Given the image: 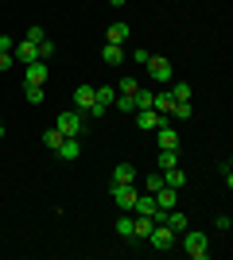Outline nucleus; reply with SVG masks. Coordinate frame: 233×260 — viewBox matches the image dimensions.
I'll use <instances>...</instances> for the list:
<instances>
[{
    "label": "nucleus",
    "instance_id": "nucleus-1",
    "mask_svg": "<svg viewBox=\"0 0 233 260\" xmlns=\"http://www.w3.org/2000/svg\"><path fill=\"white\" fill-rule=\"evenodd\" d=\"M183 249H187V256H194V260H206L210 256V241H206V233L202 229H183Z\"/></svg>",
    "mask_w": 233,
    "mask_h": 260
},
{
    "label": "nucleus",
    "instance_id": "nucleus-2",
    "mask_svg": "<svg viewBox=\"0 0 233 260\" xmlns=\"http://www.w3.org/2000/svg\"><path fill=\"white\" fill-rule=\"evenodd\" d=\"M136 198H140V190H136L132 183H113V202H117V206H121L124 214H132Z\"/></svg>",
    "mask_w": 233,
    "mask_h": 260
},
{
    "label": "nucleus",
    "instance_id": "nucleus-3",
    "mask_svg": "<svg viewBox=\"0 0 233 260\" xmlns=\"http://www.w3.org/2000/svg\"><path fill=\"white\" fill-rule=\"evenodd\" d=\"M175 237H179V233H175V229H171V225H167V221H155V225H152V233H148V241H152V249H171V245H175Z\"/></svg>",
    "mask_w": 233,
    "mask_h": 260
},
{
    "label": "nucleus",
    "instance_id": "nucleus-4",
    "mask_svg": "<svg viewBox=\"0 0 233 260\" xmlns=\"http://www.w3.org/2000/svg\"><path fill=\"white\" fill-rule=\"evenodd\" d=\"M82 113H78V109H62V113H58V120H55V128L62 132V136H78V132H82Z\"/></svg>",
    "mask_w": 233,
    "mask_h": 260
},
{
    "label": "nucleus",
    "instance_id": "nucleus-5",
    "mask_svg": "<svg viewBox=\"0 0 233 260\" xmlns=\"http://www.w3.org/2000/svg\"><path fill=\"white\" fill-rule=\"evenodd\" d=\"M155 144H159V152H179V132L163 120V124L155 128Z\"/></svg>",
    "mask_w": 233,
    "mask_h": 260
},
{
    "label": "nucleus",
    "instance_id": "nucleus-6",
    "mask_svg": "<svg viewBox=\"0 0 233 260\" xmlns=\"http://www.w3.org/2000/svg\"><path fill=\"white\" fill-rule=\"evenodd\" d=\"M23 86H47V62H43V58L27 62V70H23Z\"/></svg>",
    "mask_w": 233,
    "mask_h": 260
},
{
    "label": "nucleus",
    "instance_id": "nucleus-7",
    "mask_svg": "<svg viewBox=\"0 0 233 260\" xmlns=\"http://www.w3.org/2000/svg\"><path fill=\"white\" fill-rule=\"evenodd\" d=\"M148 74H152L155 78V82H163V86H167V82H171V74H175V70H171V62H167V58H155V54H152V58H148Z\"/></svg>",
    "mask_w": 233,
    "mask_h": 260
},
{
    "label": "nucleus",
    "instance_id": "nucleus-8",
    "mask_svg": "<svg viewBox=\"0 0 233 260\" xmlns=\"http://www.w3.org/2000/svg\"><path fill=\"white\" fill-rule=\"evenodd\" d=\"M152 198H155V210H159V214H167V210L179 206V190H171V186H159Z\"/></svg>",
    "mask_w": 233,
    "mask_h": 260
},
{
    "label": "nucleus",
    "instance_id": "nucleus-9",
    "mask_svg": "<svg viewBox=\"0 0 233 260\" xmlns=\"http://www.w3.org/2000/svg\"><path fill=\"white\" fill-rule=\"evenodd\" d=\"M132 117H136V124H140V128H148V132H155V128H159V124L167 120V117H159L155 109H136Z\"/></svg>",
    "mask_w": 233,
    "mask_h": 260
},
{
    "label": "nucleus",
    "instance_id": "nucleus-10",
    "mask_svg": "<svg viewBox=\"0 0 233 260\" xmlns=\"http://www.w3.org/2000/svg\"><path fill=\"white\" fill-rule=\"evenodd\" d=\"M12 54H16L20 62H35V58H39V43H27V39H20V43H12Z\"/></svg>",
    "mask_w": 233,
    "mask_h": 260
},
{
    "label": "nucleus",
    "instance_id": "nucleus-11",
    "mask_svg": "<svg viewBox=\"0 0 233 260\" xmlns=\"http://www.w3.org/2000/svg\"><path fill=\"white\" fill-rule=\"evenodd\" d=\"M55 152L62 155V159H78V155H82V140H78V136H62V144H58Z\"/></svg>",
    "mask_w": 233,
    "mask_h": 260
},
{
    "label": "nucleus",
    "instance_id": "nucleus-12",
    "mask_svg": "<svg viewBox=\"0 0 233 260\" xmlns=\"http://www.w3.org/2000/svg\"><path fill=\"white\" fill-rule=\"evenodd\" d=\"M93 89H97V86H78L74 89V109H78V113H86V109L93 105Z\"/></svg>",
    "mask_w": 233,
    "mask_h": 260
},
{
    "label": "nucleus",
    "instance_id": "nucleus-13",
    "mask_svg": "<svg viewBox=\"0 0 233 260\" xmlns=\"http://www.w3.org/2000/svg\"><path fill=\"white\" fill-rule=\"evenodd\" d=\"M128 31H132V27H128V23H113L109 31H105V43H117V47H124V39H128Z\"/></svg>",
    "mask_w": 233,
    "mask_h": 260
},
{
    "label": "nucleus",
    "instance_id": "nucleus-14",
    "mask_svg": "<svg viewBox=\"0 0 233 260\" xmlns=\"http://www.w3.org/2000/svg\"><path fill=\"white\" fill-rule=\"evenodd\" d=\"M152 109L159 113V117H171V109H175V98H171V93H155V98H152Z\"/></svg>",
    "mask_w": 233,
    "mask_h": 260
},
{
    "label": "nucleus",
    "instance_id": "nucleus-15",
    "mask_svg": "<svg viewBox=\"0 0 233 260\" xmlns=\"http://www.w3.org/2000/svg\"><path fill=\"white\" fill-rule=\"evenodd\" d=\"M163 221H167V225H171V229H175V233H183V229H187L190 225V221H187V214H183V210H167V214H163Z\"/></svg>",
    "mask_w": 233,
    "mask_h": 260
},
{
    "label": "nucleus",
    "instance_id": "nucleus-16",
    "mask_svg": "<svg viewBox=\"0 0 233 260\" xmlns=\"http://www.w3.org/2000/svg\"><path fill=\"white\" fill-rule=\"evenodd\" d=\"M101 58H105L109 66H121V62H124V47H117V43H105V47H101Z\"/></svg>",
    "mask_w": 233,
    "mask_h": 260
},
{
    "label": "nucleus",
    "instance_id": "nucleus-17",
    "mask_svg": "<svg viewBox=\"0 0 233 260\" xmlns=\"http://www.w3.org/2000/svg\"><path fill=\"white\" fill-rule=\"evenodd\" d=\"M113 183H136V167L132 163H117L113 167Z\"/></svg>",
    "mask_w": 233,
    "mask_h": 260
},
{
    "label": "nucleus",
    "instance_id": "nucleus-18",
    "mask_svg": "<svg viewBox=\"0 0 233 260\" xmlns=\"http://www.w3.org/2000/svg\"><path fill=\"white\" fill-rule=\"evenodd\" d=\"M159 175H163V186H171V190H179V186L187 183V175L179 171V167H167V171H159Z\"/></svg>",
    "mask_w": 233,
    "mask_h": 260
},
{
    "label": "nucleus",
    "instance_id": "nucleus-19",
    "mask_svg": "<svg viewBox=\"0 0 233 260\" xmlns=\"http://www.w3.org/2000/svg\"><path fill=\"white\" fill-rule=\"evenodd\" d=\"M132 214H148V217L155 214V198L148 194V190H144V194H140V198H136V206H132ZM152 221H155V217H152Z\"/></svg>",
    "mask_w": 233,
    "mask_h": 260
},
{
    "label": "nucleus",
    "instance_id": "nucleus-20",
    "mask_svg": "<svg viewBox=\"0 0 233 260\" xmlns=\"http://www.w3.org/2000/svg\"><path fill=\"white\" fill-rule=\"evenodd\" d=\"M23 98H27V105H43V86H23Z\"/></svg>",
    "mask_w": 233,
    "mask_h": 260
},
{
    "label": "nucleus",
    "instance_id": "nucleus-21",
    "mask_svg": "<svg viewBox=\"0 0 233 260\" xmlns=\"http://www.w3.org/2000/svg\"><path fill=\"white\" fill-rule=\"evenodd\" d=\"M113 105L121 109V113H136V101H132V93H117V101Z\"/></svg>",
    "mask_w": 233,
    "mask_h": 260
},
{
    "label": "nucleus",
    "instance_id": "nucleus-22",
    "mask_svg": "<svg viewBox=\"0 0 233 260\" xmlns=\"http://www.w3.org/2000/svg\"><path fill=\"white\" fill-rule=\"evenodd\" d=\"M171 98H175V101H190L194 93H190V86H187V82H175V86H171Z\"/></svg>",
    "mask_w": 233,
    "mask_h": 260
},
{
    "label": "nucleus",
    "instance_id": "nucleus-23",
    "mask_svg": "<svg viewBox=\"0 0 233 260\" xmlns=\"http://www.w3.org/2000/svg\"><path fill=\"white\" fill-rule=\"evenodd\" d=\"M190 101H175V109H171V117H179V120H190Z\"/></svg>",
    "mask_w": 233,
    "mask_h": 260
},
{
    "label": "nucleus",
    "instance_id": "nucleus-24",
    "mask_svg": "<svg viewBox=\"0 0 233 260\" xmlns=\"http://www.w3.org/2000/svg\"><path fill=\"white\" fill-rule=\"evenodd\" d=\"M43 144L51 148V152H55L58 144H62V132H58V128H47V132H43Z\"/></svg>",
    "mask_w": 233,
    "mask_h": 260
},
{
    "label": "nucleus",
    "instance_id": "nucleus-25",
    "mask_svg": "<svg viewBox=\"0 0 233 260\" xmlns=\"http://www.w3.org/2000/svg\"><path fill=\"white\" fill-rule=\"evenodd\" d=\"M152 98H155V93H148V89H136V93H132L136 109H152Z\"/></svg>",
    "mask_w": 233,
    "mask_h": 260
},
{
    "label": "nucleus",
    "instance_id": "nucleus-26",
    "mask_svg": "<svg viewBox=\"0 0 233 260\" xmlns=\"http://www.w3.org/2000/svg\"><path fill=\"white\" fill-rule=\"evenodd\" d=\"M167 167H179V152H159V171Z\"/></svg>",
    "mask_w": 233,
    "mask_h": 260
},
{
    "label": "nucleus",
    "instance_id": "nucleus-27",
    "mask_svg": "<svg viewBox=\"0 0 233 260\" xmlns=\"http://www.w3.org/2000/svg\"><path fill=\"white\" fill-rule=\"evenodd\" d=\"M23 39H27V43H43V39H47V31L39 27V23H35V27H27V31H23Z\"/></svg>",
    "mask_w": 233,
    "mask_h": 260
},
{
    "label": "nucleus",
    "instance_id": "nucleus-28",
    "mask_svg": "<svg viewBox=\"0 0 233 260\" xmlns=\"http://www.w3.org/2000/svg\"><path fill=\"white\" fill-rule=\"evenodd\" d=\"M159 186H163V175H159V171H155V175H148V183H144V190H148V194H155Z\"/></svg>",
    "mask_w": 233,
    "mask_h": 260
},
{
    "label": "nucleus",
    "instance_id": "nucleus-29",
    "mask_svg": "<svg viewBox=\"0 0 233 260\" xmlns=\"http://www.w3.org/2000/svg\"><path fill=\"white\" fill-rule=\"evenodd\" d=\"M117 233H121V237H132V217H117Z\"/></svg>",
    "mask_w": 233,
    "mask_h": 260
},
{
    "label": "nucleus",
    "instance_id": "nucleus-30",
    "mask_svg": "<svg viewBox=\"0 0 233 260\" xmlns=\"http://www.w3.org/2000/svg\"><path fill=\"white\" fill-rule=\"evenodd\" d=\"M12 62H16V54H12V51H0V74H8Z\"/></svg>",
    "mask_w": 233,
    "mask_h": 260
},
{
    "label": "nucleus",
    "instance_id": "nucleus-31",
    "mask_svg": "<svg viewBox=\"0 0 233 260\" xmlns=\"http://www.w3.org/2000/svg\"><path fill=\"white\" fill-rule=\"evenodd\" d=\"M136 89L140 86H136L132 78H121V82H117V93H136Z\"/></svg>",
    "mask_w": 233,
    "mask_h": 260
},
{
    "label": "nucleus",
    "instance_id": "nucleus-32",
    "mask_svg": "<svg viewBox=\"0 0 233 260\" xmlns=\"http://www.w3.org/2000/svg\"><path fill=\"white\" fill-rule=\"evenodd\" d=\"M51 54H55V43H51V39H43V43H39V58H51Z\"/></svg>",
    "mask_w": 233,
    "mask_h": 260
},
{
    "label": "nucleus",
    "instance_id": "nucleus-33",
    "mask_svg": "<svg viewBox=\"0 0 233 260\" xmlns=\"http://www.w3.org/2000/svg\"><path fill=\"white\" fill-rule=\"evenodd\" d=\"M229 225H233V217H225V214H218V217H214V229H222V233H225Z\"/></svg>",
    "mask_w": 233,
    "mask_h": 260
},
{
    "label": "nucleus",
    "instance_id": "nucleus-34",
    "mask_svg": "<svg viewBox=\"0 0 233 260\" xmlns=\"http://www.w3.org/2000/svg\"><path fill=\"white\" fill-rule=\"evenodd\" d=\"M148 58H152V54H148L144 47H136V51H132V62H148Z\"/></svg>",
    "mask_w": 233,
    "mask_h": 260
},
{
    "label": "nucleus",
    "instance_id": "nucleus-35",
    "mask_svg": "<svg viewBox=\"0 0 233 260\" xmlns=\"http://www.w3.org/2000/svg\"><path fill=\"white\" fill-rule=\"evenodd\" d=\"M0 51H12V39H8V35H0Z\"/></svg>",
    "mask_w": 233,
    "mask_h": 260
},
{
    "label": "nucleus",
    "instance_id": "nucleus-36",
    "mask_svg": "<svg viewBox=\"0 0 233 260\" xmlns=\"http://www.w3.org/2000/svg\"><path fill=\"white\" fill-rule=\"evenodd\" d=\"M109 4H113V8H121V4H128V0H109Z\"/></svg>",
    "mask_w": 233,
    "mask_h": 260
},
{
    "label": "nucleus",
    "instance_id": "nucleus-37",
    "mask_svg": "<svg viewBox=\"0 0 233 260\" xmlns=\"http://www.w3.org/2000/svg\"><path fill=\"white\" fill-rule=\"evenodd\" d=\"M0 140H4V120H0Z\"/></svg>",
    "mask_w": 233,
    "mask_h": 260
}]
</instances>
